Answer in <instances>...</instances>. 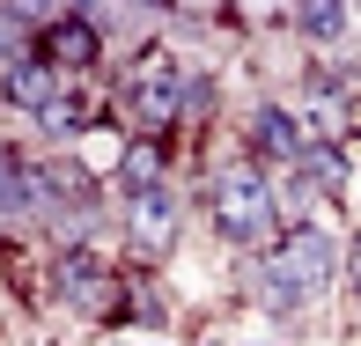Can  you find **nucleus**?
Returning <instances> with one entry per match:
<instances>
[{"mask_svg": "<svg viewBox=\"0 0 361 346\" xmlns=\"http://www.w3.org/2000/svg\"><path fill=\"white\" fill-rule=\"evenodd\" d=\"M0 89H8V104L23 111V118H44V111H59L74 96L67 74H59L52 59H37V52H30V59H8V67H0Z\"/></svg>", "mask_w": 361, "mask_h": 346, "instance_id": "nucleus-8", "label": "nucleus"}, {"mask_svg": "<svg viewBox=\"0 0 361 346\" xmlns=\"http://www.w3.org/2000/svg\"><path fill=\"white\" fill-rule=\"evenodd\" d=\"M302 177L324 192V199H347V147H332V140H310V155H302Z\"/></svg>", "mask_w": 361, "mask_h": 346, "instance_id": "nucleus-12", "label": "nucleus"}, {"mask_svg": "<svg viewBox=\"0 0 361 346\" xmlns=\"http://www.w3.org/2000/svg\"><path fill=\"white\" fill-rule=\"evenodd\" d=\"M221 111V81L214 74H185V125H207Z\"/></svg>", "mask_w": 361, "mask_h": 346, "instance_id": "nucleus-13", "label": "nucleus"}, {"mask_svg": "<svg viewBox=\"0 0 361 346\" xmlns=\"http://www.w3.org/2000/svg\"><path fill=\"white\" fill-rule=\"evenodd\" d=\"M44 295H52L67 317L111 324V317H118V295H126V273L111 266L104 251H52V266H44Z\"/></svg>", "mask_w": 361, "mask_h": 346, "instance_id": "nucleus-2", "label": "nucleus"}, {"mask_svg": "<svg viewBox=\"0 0 361 346\" xmlns=\"http://www.w3.org/2000/svg\"><path fill=\"white\" fill-rule=\"evenodd\" d=\"M281 23H288L302 44H317V52H339V44L354 37V8H332V0H310V8L281 15Z\"/></svg>", "mask_w": 361, "mask_h": 346, "instance_id": "nucleus-10", "label": "nucleus"}, {"mask_svg": "<svg viewBox=\"0 0 361 346\" xmlns=\"http://www.w3.org/2000/svg\"><path fill=\"white\" fill-rule=\"evenodd\" d=\"M0 221H8L15 236L52 221V199H44V177H37V155H30V147H8V155H0Z\"/></svg>", "mask_w": 361, "mask_h": 346, "instance_id": "nucleus-7", "label": "nucleus"}, {"mask_svg": "<svg viewBox=\"0 0 361 346\" xmlns=\"http://www.w3.org/2000/svg\"><path fill=\"white\" fill-rule=\"evenodd\" d=\"M347 295L361 302V236H347Z\"/></svg>", "mask_w": 361, "mask_h": 346, "instance_id": "nucleus-14", "label": "nucleus"}, {"mask_svg": "<svg viewBox=\"0 0 361 346\" xmlns=\"http://www.w3.org/2000/svg\"><path fill=\"white\" fill-rule=\"evenodd\" d=\"M37 59H52L59 74H96L111 59V37H104V23H96L89 8H52V23H44V37H37Z\"/></svg>", "mask_w": 361, "mask_h": 346, "instance_id": "nucleus-6", "label": "nucleus"}, {"mask_svg": "<svg viewBox=\"0 0 361 346\" xmlns=\"http://www.w3.org/2000/svg\"><path fill=\"white\" fill-rule=\"evenodd\" d=\"M266 266H273V273H288L295 288H310V295L324 302V295L347 280V243H339L324 221H310V228H288V236L273 243V251H266Z\"/></svg>", "mask_w": 361, "mask_h": 346, "instance_id": "nucleus-5", "label": "nucleus"}, {"mask_svg": "<svg viewBox=\"0 0 361 346\" xmlns=\"http://www.w3.org/2000/svg\"><path fill=\"white\" fill-rule=\"evenodd\" d=\"M118 236H126V251H133L140 266L177 258V243H185V192L162 185V192H133V199H118Z\"/></svg>", "mask_w": 361, "mask_h": 346, "instance_id": "nucleus-4", "label": "nucleus"}, {"mask_svg": "<svg viewBox=\"0 0 361 346\" xmlns=\"http://www.w3.org/2000/svg\"><path fill=\"white\" fill-rule=\"evenodd\" d=\"M155 346H177V339H155Z\"/></svg>", "mask_w": 361, "mask_h": 346, "instance_id": "nucleus-16", "label": "nucleus"}, {"mask_svg": "<svg viewBox=\"0 0 361 346\" xmlns=\"http://www.w3.org/2000/svg\"><path fill=\"white\" fill-rule=\"evenodd\" d=\"M243 346H288V339H243Z\"/></svg>", "mask_w": 361, "mask_h": 346, "instance_id": "nucleus-15", "label": "nucleus"}, {"mask_svg": "<svg viewBox=\"0 0 361 346\" xmlns=\"http://www.w3.org/2000/svg\"><path fill=\"white\" fill-rule=\"evenodd\" d=\"M111 324H140V332H170V302H162L155 273H126V295H118V317Z\"/></svg>", "mask_w": 361, "mask_h": 346, "instance_id": "nucleus-11", "label": "nucleus"}, {"mask_svg": "<svg viewBox=\"0 0 361 346\" xmlns=\"http://www.w3.org/2000/svg\"><path fill=\"white\" fill-rule=\"evenodd\" d=\"M170 185V140L162 133H133L118 155V199H133V192H162Z\"/></svg>", "mask_w": 361, "mask_h": 346, "instance_id": "nucleus-9", "label": "nucleus"}, {"mask_svg": "<svg viewBox=\"0 0 361 346\" xmlns=\"http://www.w3.org/2000/svg\"><path fill=\"white\" fill-rule=\"evenodd\" d=\"M310 140H317V133H310L302 104H281V96H258V104H251V118H243V155H251L258 170H273V177L302 170Z\"/></svg>", "mask_w": 361, "mask_h": 346, "instance_id": "nucleus-3", "label": "nucleus"}, {"mask_svg": "<svg viewBox=\"0 0 361 346\" xmlns=\"http://www.w3.org/2000/svg\"><path fill=\"white\" fill-rule=\"evenodd\" d=\"M207 228H214L221 251L236 258H258L288 236V214H281V177L258 170L251 155L236 162H214L207 170Z\"/></svg>", "mask_w": 361, "mask_h": 346, "instance_id": "nucleus-1", "label": "nucleus"}]
</instances>
